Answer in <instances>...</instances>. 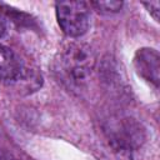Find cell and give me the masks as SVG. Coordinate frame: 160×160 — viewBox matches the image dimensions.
Returning a JSON list of instances; mask_svg holds the SVG:
<instances>
[{
	"label": "cell",
	"instance_id": "5b68a950",
	"mask_svg": "<svg viewBox=\"0 0 160 160\" xmlns=\"http://www.w3.org/2000/svg\"><path fill=\"white\" fill-rule=\"evenodd\" d=\"M96 151L100 160H131V150L114 139L101 132L100 140L96 145Z\"/></svg>",
	"mask_w": 160,
	"mask_h": 160
},
{
	"label": "cell",
	"instance_id": "9c48e42d",
	"mask_svg": "<svg viewBox=\"0 0 160 160\" xmlns=\"http://www.w3.org/2000/svg\"><path fill=\"white\" fill-rule=\"evenodd\" d=\"M144 5L148 8L149 12H150V14L154 16V19L158 21V20H159V12H160V4H159V1H154V2H145Z\"/></svg>",
	"mask_w": 160,
	"mask_h": 160
},
{
	"label": "cell",
	"instance_id": "8992f818",
	"mask_svg": "<svg viewBox=\"0 0 160 160\" xmlns=\"http://www.w3.org/2000/svg\"><path fill=\"white\" fill-rule=\"evenodd\" d=\"M22 64L12 50L0 44V79L12 81L21 71Z\"/></svg>",
	"mask_w": 160,
	"mask_h": 160
},
{
	"label": "cell",
	"instance_id": "8fae6325",
	"mask_svg": "<svg viewBox=\"0 0 160 160\" xmlns=\"http://www.w3.org/2000/svg\"><path fill=\"white\" fill-rule=\"evenodd\" d=\"M0 160H18V159H16V158H14L11 154L1 152V154H0Z\"/></svg>",
	"mask_w": 160,
	"mask_h": 160
},
{
	"label": "cell",
	"instance_id": "7a4b0ae2",
	"mask_svg": "<svg viewBox=\"0 0 160 160\" xmlns=\"http://www.w3.org/2000/svg\"><path fill=\"white\" fill-rule=\"evenodd\" d=\"M56 18L61 30L71 38L81 36L90 25L89 6L84 1L56 2Z\"/></svg>",
	"mask_w": 160,
	"mask_h": 160
},
{
	"label": "cell",
	"instance_id": "ba28073f",
	"mask_svg": "<svg viewBox=\"0 0 160 160\" xmlns=\"http://www.w3.org/2000/svg\"><path fill=\"white\" fill-rule=\"evenodd\" d=\"M92 6H95L101 12H116L121 9L122 2L121 1H96V2H92Z\"/></svg>",
	"mask_w": 160,
	"mask_h": 160
},
{
	"label": "cell",
	"instance_id": "52a82bcc",
	"mask_svg": "<svg viewBox=\"0 0 160 160\" xmlns=\"http://www.w3.org/2000/svg\"><path fill=\"white\" fill-rule=\"evenodd\" d=\"M11 82H14L20 90L24 89V90H28V92H29V91L36 90L39 86H41V76L38 72H35L34 70L22 66L19 75Z\"/></svg>",
	"mask_w": 160,
	"mask_h": 160
},
{
	"label": "cell",
	"instance_id": "30bf717a",
	"mask_svg": "<svg viewBox=\"0 0 160 160\" xmlns=\"http://www.w3.org/2000/svg\"><path fill=\"white\" fill-rule=\"evenodd\" d=\"M6 32V16L0 9V38Z\"/></svg>",
	"mask_w": 160,
	"mask_h": 160
},
{
	"label": "cell",
	"instance_id": "3957f363",
	"mask_svg": "<svg viewBox=\"0 0 160 160\" xmlns=\"http://www.w3.org/2000/svg\"><path fill=\"white\" fill-rule=\"evenodd\" d=\"M102 132L129 148L131 151L139 148L145 140V131L142 126L131 118H120L109 121L104 126Z\"/></svg>",
	"mask_w": 160,
	"mask_h": 160
},
{
	"label": "cell",
	"instance_id": "277c9868",
	"mask_svg": "<svg viewBox=\"0 0 160 160\" xmlns=\"http://www.w3.org/2000/svg\"><path fill=\"white\" fill-rule=\"evenodd\" d=\"M159 54L155 49H139L134 58V65L138 74L152 85H159Z\"/></svg>",
	"mask_w": 160,
	"mask_h": 160
},
{
	"label": "cell",
	"instance_id": "6da1fadb",
	"mask_svg": "<svg viewBox=\"0 0 160 160\" xmlns=\"http://www.w3.org/2000/svg\"><path fill=\"white\" fill-rule=\"evenodd\" d=\"M96 65L94 50L86 44H69L55 60V70L64 84L71 88L82 86Z\"/></svg>",
	"mask_w": 160,
	"mask_h": 160
}]
</instances>
